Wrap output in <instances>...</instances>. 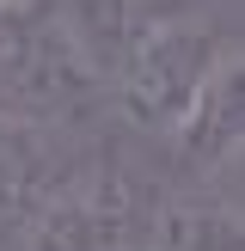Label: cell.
<instances>
[{
  "label": "cell",
  "mask_w": 245,
  "mask_h": 251,
  "mask_svg": "<svg viewBox=\"0 0 245 251\" xmlns=\"http://www.w3.org/2000/svg\"><path fill=\"white\" fill-rule=\"evenodd\" d=\"M239 49V37L227 25H215L208 12H153L135 25L122 61L110 68L104 86H117V110L147 135H172V123L184 117L202 80Z\"/></svg>",
  "instance_id": "6da1fadb"
},
{
  "label": "cell",
  "mask_w": 245,
  "mask_h": 251,
  "mask_svg": "<svg viewBox=\"0 0 245 251\" xmlns=\"http://www.w3.org/2000/svg\"><path fill=\"white\" fill-rule=\"evenodd\" d=\"M172 141H178V159L196 178H233L239 172V147H245V61H239V49L184 104V117L172 123Z\"/></svg>",
  "instance_id": "277c9868"
},
{
  "label": "cell",
  "mask_w": 245,
  "mask_h": 251,
  "mask_svg": "<svg viewBox=\"0 0 245 251\" xmlns=\"http://www.w3.org/2000/svg\"><path fill=\"white\" fill-rule=\"evenodd\" d=\"M19 6H43V0H0V12H19Z\"/></svg>",
  "instance_id": "ba28073f"
},
{
  "label": "cell",
  "mask_w": 245,
  "mask_h": 251,
  "mask_svg": "<svg viewBox=\"0 0 245 251\" xmlns=\"http://www.w3.org/2000/svg\"><path fill=\"white\" fill-rule=\"evenodd\" d=\"M61 178H68V166L55 159L49 123L6 117V110H0V227H24V215H31Z\"/></svg>",
  "instance_id": "8992f818"
},
{
  "label": "cell",
  "mask_w": 245,
  "mask_h": 251,
  "mask_svg": "<svg viewBox=\"0 0 245 251\" xmlns=\"http://www.w3.org/2000/svg\"><path fill=\"white\" fill-rule=\"evenodd\" d=\"M98 74L86 68V55L74 49V37L61 31L55 6H19L0 12V110L31 123H61L74 110H86V98L98 92Z\"/></svg>",
  "instance_id": "7a4b0ae2"
},
{
  "label": "cell",
  "mask_w": 245,
  "mask_h": 251,
  "mask_svg": "<svg viewBox=\"0 0 245 251\" xmlns=\"http://www.w3.org/2000/svg\"><path fill=\"white\" fill-rule=\"evenodd\" d=\"M147 196L117 166H68V178L24 215V251H135Z\"/></svg>",
  "instance_id": "3957f363"
},
{
  "label": "cell",
  "mask_w": 245,
  "mask_h": 251,
  "mask_svg": "<svg viewBox=\"0 0 245 251\" xmlns=\"http://www.w3.org/2000/svg\"><path fill=\"white\" fill-rule=\"evenodd\" d=\"M135 251H141V245H135Z\"/></svg>",
  "instance_id": "9c48e42d"
},
{
  "label": "cell",
  "mask_w": 245,
  "mask_h": 251,
  "mask_svg": "<svg viewBox=\"0 0 245 251\" xmlns=\"http://www.w3.org/2000/svg\"><path fill=\"white\" fill-rule=\"evenodd\" d=\"M49 6H55L61 31L74 37V49L86 55V68H92L98 80H110V68L122 61L135 25H141L135 0H49Z\"/></svg>",
  "instance_id": "52a82bcc"
},
{
  "label": "cell",
  "mask_w": 245,
  "mask_h": 251,
  "mask_svg": "<svg viewBox=\"0 0 245 251\" xmlns=\"http://www.w3.org/2000/svg\"><path fill=\"white\" fill-rule=\"evenodd\" d=\"M147 251H245L239 196H227V178H202V190H178L147 208Z\"/></svg>",
  "instance_id": "5b68a950"
}]
</instances>
